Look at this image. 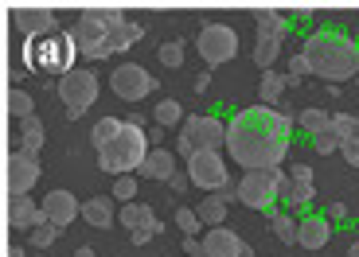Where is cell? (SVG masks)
<instances>
[{
	"instance_id": "40",
	"label": "cell",
	"mask_w": 359,
	"mask_h": 257,
	"mask_svg": "<svg viewBox=\"0 0 359 257\" xmlns=\"http://www.w3.org/2000/svg\"><path fill=\"white\" fill-rule=\"evenodd\" d=\"M340 152H344V160H348L351 168H359V133H355V137H348V141L340 144Z\"/></svg>"
},
{
	"instance_id": "16",
	"label": "cell",
	"mask_w": 359,
	"mask_h": 257,
	"mask_svg": "<svg viewBox=\"0 0 359 257\" xmlns=\"http://www.w3.org/2000/svg\"><path fill=\"white\" fill-rule=\"evenodd\" d=\"M43 218L55 226H71L74 218H82V203L71 191H47L43 195Z\"/></svg>"
},
{
	"instance_id": "19",
	"label": "cell",
	"mask_w": 359,
	"mask_h": 257,
	"mask_svg": "<svg viewBox=\"0 0 359 257\" xmlns=\"http://www.w3.org/2000/svg\"><path fill=\"white\" fill-rule=\"evenodd\" d=\"M313 199H316V187L305 183V179H293L285 172V179H281V187H278V203L285 207V211H301V207H309Z\"/></svg>"
},
{
	"instance_id": "18",
	"label": "cell",
	"mask_w": 359,
	"mask_h": 257,
	"mask_svg": "<svg viewBox=\"0 0 359 257\" xmlns=\"http://www.w3.org/2000/svg\"><path fill=\"white\" fill-rule=\"evenodd\" d=\"M141 179H156V183H172V179L180 176V160L172 156L168 148H153L149 152V160H144V168L137 172Z\"/></svg>"
},
{
	"instance_id": "35",
	"label": "cell",
	"mask_w": 359,
	"mask_h": 257,
	"mask_svg": "<svg viewBox=\"0 0 359 257\" xmlns=\"http://www.w3.org/2000/svg\"><path fill=\"white\" fill-rule=\"evenodd\" d=\"M340 133H336V129H332V125H328V129H324V133H316L313 137V148L316 152H320V156H332V152H340Z\"/></svg>"
},
{
	"instance_id": "38",
	"label": "cell",
	"mask_w": 359,
	"mask_h": 257,
	"mask_svg": "<svg viewBox=\"0 0 359 257\" xmlns=\"http://www.w3.org/2000/svg\"><path fill=\"white\" fill-rule=\"evenodd\" d=\"M332 129L340 133V141H348V137L359 133V117H351V113H332Z\"/></svg>"
},
{
	"instance_id": "49",
	"label": "cell",
	"mask_w": 359,
	"mask_h": 257,
	"mask_svg": "<svg viewBox=\"0 0 359 257\" xmlns=\"http://www.w3.org/2000/svg\"><path fill=\"white\" fill-rule=\"evenodd\" d=\"M348 257H359V242H351V246H348Z\"/></svg>"
},
{
	"instance_id": "34",
	"label": "cell",
	"mask_w": 359,
	"mask_h": 257,
	"mask_svg": "<svg viewBox=\"0 0 359 257\" xmlns=\"http://www.w3.org/2000/svg\"><path fill=\"white\" fill-rule=\"evenodd\" d=\"M172 222H176V230L184 234V238H199V230H203V222H199L196 207H180Z\"/></svg>"
},
{
	"instance_id": "31",
	"label": "cell",
	"mask_w": 359,
	"mask_h": 257,
	"mask_svg": "<svg viewBox=\"0 0 359 257\" xmlns=\"http://www.w3.org/2000/svg\"><path fill=\"white\" fill-rule=\"evenodd\" d=\"M153 121L161 125V129H172V125H184L188 117H184V106H180L176 98H164L161 106L153 109Z\"/></svg>"
},
{
	"instance_id": "26",
	"label": "cell",
	"mask_w": 359,
	"mask_h": 257,
	"mask_svg": "<svg viewBox=\"0 0 359 257\" xmlns=\"http://www.w3.org/2000/svg\"><path fill=\"white\" fill-rule=\"evenodd\" d=\"M281 43H285V39H281V36H258V43H254L250 59L258 62L262 71H269V67H273V59H278V55H281Z\"/></svg>"
},
{
	"instance_id": "12",
	"label": "cell",
	"mask_w": 359,
	"mask_h": 257,
	"mask_svg": "<svg viewBox=\"0 0 359 257\" xmlns=\"http://www.w3.org/2000/svg\"><path fill=\"white\" fill-rule=\"evenodd\" d=\"M109 90H114L121 102H141L156 90V78L144 71V67H137V62H121V67L109 74Z\"/></svg>"
},
{
	"instance_id": "32",
	"label": "cell",
	"mask_w": 359,
	"mask_h": 257,
	"mask_svg": "<svg viewBox=\"0 0 359 257\" xmlns=\"http://www.w3.org/2000/svg\"><path fill=\"white\" fill-rule=\"evenodd\" d=\"M59 234H63V226H55V222H39L36 230H27V246L32 249H51L55 242H59Z\"/></svg>"
},
{
	"instance_id": "25",
	"label": "cell",
	"mask_w": 359,
	"mask_h": 257,
	"mask_svg": "<svg viewBox=\"0 0 359 257\" xmlns=\"http://www.w3.org/2000/svg\"><path fill=\"white\" fill-rule=\"evenodd\" d=\"M285 74H273V71H262V82H258V102L262 106H281V94H285Z\"/></svg>"
},
{
	"instance_id": "15",
	"label": "cell",
	"mask_w": 359,
	"mask_h": 257,
	"mask_svg": "<svg viewBox=\"0 0 359 257\" xmlns=\"http://www.w3.org/2000/svg\"><path fill=\"white\" fill-rule=\"evenodd\" d=\"M4 222H8V230H36L43 222V207L27 195H16L4 203Z\"/></svg>"
},
{
	"instance_id": "10",
	"label": "cell",
	"mask_w": 359,
	"mask_h": 257,
	"mask_svg": "<svg viewBox=\"0 0 359 257\" xmlns=\"http://www.w3.org/2000/svg\"><path fill=\"white\" fill-rule=\"evenodd\" d=\"M196 47L207 67H223L238 55V32L231 24H203L196 36Z\"/></svg>"
},
{
	"instance_id": "24",
	"label": "cell",
	"mask_w": 359,
	"mask_h": 257,
	"mask_svg": "<svg viewBox=\"0 0 359 257\" xmlns=\"http://www.w3.org/2000/svg\"><path fill=\"white\" fill-rule=\"evenodd\" d=\"M43 141H47L43 121H39V117H24V121H20V152H32V156H36V152L43 148Z\"/></svg>"
},
{
	"instance_id": "1",
	"label": "cell",
	"mask_w": 359,
	"mask_h": 257,
	"mask_svg": "<svg viewBox=\"0 0 359 257\" xmlns=\"http://www.w3.org/2000/svg\"><path fill=\"white\" fill-rule=\"evenodd\" d=\"M293 144V117L278 113L273 106H246L226 125V152L238 168L269 172L281 168Z\"/></svg>"
},
{
	"instance_id": "20",
	"label": "cell",
	"mask_w": 359,
	"mask_h": 257,
	"mask_svg": "<svg viewBox=\"0 0 359 257\" xmlns=\"http://www.w3.org/2000/svg\"><path fill=\"white\" fill-rule=\"evenodd\" d=\"M266 222L281 246H297L301 242V218H293V211H278L273 207V211H266Z\"/></svg>"
},
{
	"instance_id": "3",
	"label": "cell",
	"mask_w": 359,
	"mask_h": 257,
	"mask_svg": "<svg viewBox=\"0 0 359 257\" xmlns=\"http://www.w3.org/2000/svg\"><path fill=\"white\" fill-rule=\"evenodd\" d=\"M74 55H82L74 32H55V36L24 39V71L32 74H71L74 71Z\"/></svg>"
},
{
	"instance_id": "36",
	"label": "cell",
	"mask_w": 359,
	"mask_h": 257,
	"mask_svg": "<svg viewBox=\"0 0 359 257\" xmlns=\"http://www.w3.org/2000/svg\"><path fill=\"white\" fill-rule=\"evenodd\" d=\"M109 195H114L117 203H137V176H117Z\"/></svg>"
},
{
	"instance_id": "27",
	"label": "cell",
	"mask_w": 359,
	"mask_h": 257,
	"mask_svg": "<svg viewBox=\"0 0 359 257\" xmlns=\"http://www.w3.org/2000/svg\"><path fill=\"white\" fill-rule=\"evenodd\" d=\"M254 24H258V36H281V39L289 36L285 16L273 12V8H258V12H254Z\"/></svg>"
},
{
	"instance_id": "22",
	"label": "cell",
	"mask_w": 359,
	"mask_h": 257,
	"mask_svg": "<svg viewBox=\"0 0 359 257\" xmlns=\"http://www.w3.org/2000/svg\"><path fill=\"white\" fill-rule=\"evenodd\" d=\"M328 238H332V226H328V218H320V214H309V218H301V242H297V246L324 249V246H328Z\"/></svg>"
},
{
	"instance_id": "2",
	"label": "cell",
	"mask_w": 359,
	"mask_h": 257,
	"mask_svg": "<svg viewBox=\"0 0 359 257\" xmlns=\"http://www.w3.org/2000/svg\"><path fill=\"white\" fill-rule=\"evenodd\" d=\"M301 55L309 59L316 78L324 82H348L359 74V47L355 39L340 36V32H313Z\"/></svg>"
},
{
	"instance_id": "39",
	"label": "cell",
	"mask_w": 359,
	"mask_h": 257,
	"mask_svg": "<svg viewBox=\"0 0 359 257\" xmlns=\"http://www.w3.org/2000/svg\"><path fill=\"white\" fill-rule=\"evenodd\" d=\"M305 74H313L309 59H305V55H293V59H289V71H285V82H289V86H297V82L305 78Z\"/></svg>"
},
{
	"instance_id": "13",
	"label": "cell",
	"mask_w": 359,
	"mask_h": 257,
	"mask_svg": "<svg viewBox=\"0 0 359 257\" xmlns=\"http://www.w3.org/2000/svg\"><path fill=\"white\" fill-rule=\"evenodd\" d=\"M12 24L24 32V39H39V36H55L59 32V16L51 8H36V4L12 8Z\"/></svg>"
},
{
	"instance_id": "6",
	"label": "cell",
	"mask_w": 359,
	"mask_h": 257,
	"mask_svg": "<svg viewBox=\"0 0 359 257\" xmlns=\"http://www.w3.org/2000/svg\"><path fill=\"white\" fill-rule=\"evenodd\" d=\"M55 94H59V102H63V113L71 117V121H79V117L98 102V74L86 71V67H74L71 74L59 78Z\"/></svg>"
},
{
	"instance_id": "33",
	"label": "cell",
	"mask_w": 359,
	"mask_h": 257,
	"mask_svg": "<svg viewBox=\"0 0 359 257\" xmlns=\"http://www.w3.org/2000/svg\"><path fill=\"white\" fill-rule=\"evenodd\" d=\"M141 36H144V27L133 24V20H126V24L117 27L114 36H109V43H114V55H117V51H129V47H133Z\"/></svg>"
},
{
	"instance_id": "5",
	"label": "cell",
	"mask_w": 359,
	"mask_h": 257,
	"mask_svg": "<svg viewBox=\"0 0 359 257\" xmlns=\"http://www.w3.org/2000/svg\"><path fill=\"white\" fill-rule=\"evenodd\" d=\"M180 156L188 160L196 152H223L226 148V121L219 117H188L180 125V141H176Z\"/></svg>"
},
{
	"instance_id": "14",
	"label": "cell",
	"mask_w": 359,
	"mask_h": 257,
	"mask_svg": "<svg viewBox=\"0 0 359 257\" xmlns=\"http://www.w3.org/2000/svg\"><path fill=\"white\" fill-rule=\"evenodd\" d=\"M203 257H254V249L226 226H211L203 234Z\"/></svg>"
},
{
	"instance_id": "7",
	"label": "cell",
	"mask_w": 359,
	"mask_h": 257,
	"mask_svg": "<svg viewBox=\"0 0 359 257\" xmlns=\"http://www.w3.org/2000/svg\"><path fill=\"white\" fill-rule=\"evenodd\" d=\"M285 179V168H269V172H246L234 191H238V203L250 207V211H273L278 207V187Z\"/></svg>"
},
{
	"instance_id": "43",
	"label": "cell",
	"mask_w": 359,
	"mask_h": 257,
	"mask_svg": "<svg viewBox=\"0 0 359 257\" xmlns=\"http://www.w3.org/2000/svg\"><path fill=\"white\" fill-rule=\"evenodd\" d=\"M191 86H196V94H203L207 86H211V71H203V74H196V82H191Z\"/></svg>"
},
{
	"instance_id": "11",
	"label": "cell",
	"mask_w": 359,
	"mask_h": 257,
	"mask_svg": "<svg viewBox=\"0 0 359 257\" xmlns=\"http://www.w3.org/2000/svg\"><path fill=\"white\" fill-rule=\"evenodd\" d=\"M39 179V160L32 152H20V148H8V160H4V191L8 199L16 195H27Z\"/></svg>"
},
{
	"instance_id": "8",
	"label": "cell",
	"mask_w": 359,
	"mask_h": 257,
	"mask_svg": "<svg viewBox=\"0 0 359 257\" xmlns=\"http://www.w3.org/2000/svg\"><path fill=\"white\" fill-rule=\"evenodd\" d=\"M184 168H188L191 187H199V191H207V195L231 187V168H226L223 152H196V156L184 160Z\"/></svg>"
},
{
	"instance_id": "9",
	"label": "cell",
	"mask_w": 359,
	"mask_h": 257,
	"mask_svg": "<svg viewBox=\"0 0 359 257\" xmlns=\"http://www.w3.org/2000/svg\"><path fill=\"white\" fill-rule=\"evenodd\" d=\"M121 24H126V12L121 8H86L74 20L71 32L79 39V47H94V43H106Z\"/></svg>"
},
{
	"instance_id": "30",
	"label": "cell",
	"mask_w": 359,
	"mask_h": 257,
	"mask_svg": "<svg viewBox=\"0 0 359 257\" xmlns=\"http://www.w3.org/2000/svg\"><path fill=\"white\" fill-rule=\"evenodd\" d=\"M4 106H8V113L16 117V121H24V117H36V102H32V94H27V90H20V86L8 90Z\"/></svg>"
},
{
	"instance_id": "45",
	"label": "cell",
	"mask_w": 359,
	"mask_h": 257,
	"mask_svg": "<svg viewBox=\"0 0 359 257\" xmlns=\"http://www.w3.org/2000/svg\"><path fill=\"white\" fill-rule=\"evenodd\" d=\"M156 234L153 230H141V234H129V242H133V246H144V242H153Z\"/></svg>"
},
{
	"instance_id": "21",
	"label": "cell",
	"mask_w": 359,
	"mask_h": 257,
	"mask_svg": "<svg viewBox=\"0 0 359 257\" xmlns=\"http://www.w3.org/2000/svg\"><path fill=\"white\" fill-rule=\"evenodd\" d=\"M117 214H121V211H114V195H94V199H86V203H82V218H86L94 230L114 226Z\"/></svg>"
},
{
	"instance_id": "4",
	"label": "cell",
	"mask_w": 359,
	"mask_h": 257,
	"mask_svg": "<svg viewBox=\"0 0 359 257\" xmlns=\"http://www.w3.org/2000/svg\"><path fill=\"white\" fill-rule=\"evenodd\" d=\"M149 152H153V141H149V133H144L141 125H129L114 137V141L106 144V148L98 152V168L109 172V176H137V172L144 168V160H149Z\"/></svg>"
},
{
	"instance_id": "29",
	"label": "cell",
	"mask_w": 359,
	"mask_h": 257,
	"mask_svg": "<svg viewBox=\"0 0 359 257\" xmlns=\"http://www.w3.org/2000/svg\"><path fill=\"white\" fill-rule=\"evenodd\" d=\"M297 125H301V129H305L309 137H316V133H324V129L332 125V113H328V109L309 106V109H301V113H297Z\"/></svg>"
},
{
	"instance_id": "41",
	"label": "cell",
	"mask_w": 359,
	"mask_h": 257,
	"mask_svg": "<svg viewBox=\"0 0 359 257\" xmlns=\"http://www.w3.org/2000/svg\"><path fill=\"white\" fill-rule=\"evenodd\" d=\"M289 176H293V179H305V183H313V168H309V164H301V160H293Z\"/></svg>"
},
{
	"instance_id": "37",
	"label": "cell",
	"mask_w": 359,
	"mask_h": 257,
	"mask_svg": "<svg viewBox=\"0 0 359 257\" xmlns=\"http://www.w3.org/2000/svg\"><path fill=\"white\" fill-rule=\"evenodd\" d=\"M156 55H161L164 67H180V62H184V43H180V39H164V43L156 47Z\"/></svg>"
},
{
	"instance_id": "42",
	"label": "cell",
	"mask_w": 359,
	"mask_h": 257,
	"mask_svg": "<svg viewBox=\"0 0 359 257\" xmlns=\"http://www.w3.org/2000/svg\"><path fill=\"white\" fill-rule=\"evenodd\" d=\"M184 257H203V238H184Z\"/></svg>"
},
{
	"instance_id": "23",
	"label": "cell",
	"mask_w": 359,
	"mask_h": 257,
	"mask_svg": "<svg viewBox=\"0 0 359 257\" xmlns=\"http://www.w3.org/2000/svg\"><path fill=\"white\" fill-rule=\"evenodd\" d=\"M226 211H231V203H226L223 195H207L196 203V214L207 230H211V226H226Z\"/></svg>"
},
{
	"instance_id": "48",
	"label": "cell",
	"mask_w": 359,
	"mask_h": 257,
	"mask_svg": "<svg viewBox=\"0 0 359 257\" xmlns=\"http://www.w3.org/2000/svg\"><path fill=\"white\" fill-rule=\"evenodd\" d=\"M74 257H94V249H90V246H82V249H74Z\"/></svg>"
},
{
	"instance_id": "28",
	"label": "cell",
	"mask_w": 359,
	"mask_h": 257,
	"mask_svg": "<svg viewBox=\"0 0 359 257\" xmlns=\"http://www.w3.org/2000/svg\"><path fill=\"white\" fill-rule=\"evenodd\" d=\"M121 129H126V121H117V117H102V121H94V129H90V144L102 152L117 133H121Z\"/></svg>"
},
{
	"instance_id": "46",
	"label": "cell",
	"mask_w": 359,
	"mask_h": 257,
	"mask_svg": "<svg viewBox=\"0 0 359 257\" xmlns=\"http://www.w3.org/2000/svg\"><path fill=\"white\" fill-rule=\"evenodd\" d=\"M328 214H332V218H344V214H348V207H344V203H332V207H328Z\"/></svg>"
},
{
	"instance_id": "17",
	"label": "cell",
	"mask_w": 359,
	"mask_h": 257,
	"mask_svg": "<svg viewBox=\"0 0 359 257\" xmlns=\"http://www.w3.org/2000/svg\"><path fill=\"white\" fill-rule=\"evenodd\" d=\"M117 222H121L129 234H141V230L164 234V230H168V226H164V222L153 214V207H149V203H121V214H117Z\"/></svg>"
},
{
	"instance_id": "44",
	"label": "cell",
	"mask_w": 359,
	"mask_h": 257,
	"mask_svg": "<svg viewBox=\"0 0 359 257\" xmlns=\"http://www.w3.org/2000/svg\"><path fill=\"white\" fill-rule=\"evenodd\" d=\"M188 183H191V179H188V172H184V176L172 179V191H176V195H184V191H188Z\"/></svg>"
},
{
	"instance_id": "47",
	"label": "cell",
	"mask_w": 359,
	"mask_h": 257,
	"mask_svg": "<svg viewBox=\"0 0 359 257\" xmlns=\"http://www.w3.org/2000/svg\"><path fill=\"white\" fill-rule=\"evenodd\" d=\"M4 257H24V246H12L8 242V246H4Z\"/></svg>"
}]
</instances>
